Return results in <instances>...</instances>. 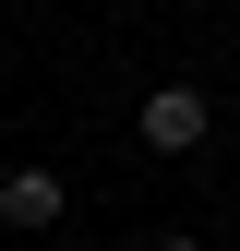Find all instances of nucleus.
Instances as JSON below:
<instances>
[{
    "instance_id": "nucleus-1",
    "label": "nucleus",
    "mask_w": 240,
    "mask_h": 251,
    "mask_svg": "<svg viewBox=\"0 0 240 251\" xmlns=\"http://www.w3.org/2000/svg\"><path fill=\"white\" fill-rule=\"evenodd\" d=\"M132 132H144V155H192L204 132H216V96H204V84H156Z\"/></svg>"
},
{
    "instance_id": "nucleus-2",
    "label": "nucleus",
    "mask_w": 240,
    "mask_h": 251,
    "mask_svg": "<svg viewBox=\"0 0 240 251\" xmlns=\"http://www.w3.org/2000/svg\"><path fill=\"white\" fill-rule=\"evenodd\" d=\"M60 215H72V179L60 168H36V155L0 168V227H60Z\"/></svg>"
},
{
    "instance_id": "nucleus-3",
    "label": "nucleus",
    "mask_w": 240,
    "mask_h": 251,
    "mask_svg": "<svg viewBox=\"0 0 240 251\" xmlns=\"http://www.w3.org/2000/svg\"><path fill=\"white\" fill-rule=\"evenodd\" d=\"M156 251H216V239H192V227H168V239H156Z\"/></svg>"
},
{
    "instance_id": "nucleus-4",
    "label": "nucleus",
    "mask_w": 240,
    "mask_h": 251,
    "mask_svg": "<svg viewBox=\"0 0 240 251\" xmlns=\"http://www.w3.org/2000/svg\"><path fill=\"white\" fill-rule=\"evenodd\" d=\"M60 251H96V239H60Z\"/></svg>"
}]
</instances>
